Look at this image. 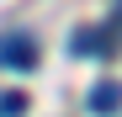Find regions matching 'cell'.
<instances>
[{
	"label": "cell",
	"instance_id": "cell-4",
	"mask_svg": "<svg viewBox=\"0 0 122 117\" xmlns=\"http://www.w3.org/2000/svg\"><path fill=\"white\" fill-rule=\"evenodd\" d=\"M21 112H27V96H21V90L0 96V117H21Z\"/></svg>",
	"mask_w": 122,
	"mask_h": 117
},
{
	"label": "cell",
	"instance_id": "cell-1",
	"mask_svg": "<svg viewBox=\"0 0 122 117\" xmlns=\"http://www.w3.org/2000/svg\"><path fill=\"white\" fill-rule=\"evenodd\" d=\"M37 43L27 32H16V37H0V69H16V74H27V69H37Z\"/></svg>",
	"mask_w": 122,
	"mask_h": 117
},
{
	"label": "cell",
	"instance_id": "cell-2",
	"mask_svg": "<svg viewBox=\"0 0 122 117\" xmlns=\"http://www.w3.org/2000/svg\"><path fill=\"white\" fill-rule=\"evenodd\" d=\"M112 32H117V21H112V27H80L69 43H74V53H96V58H106V53H112Z\"/></svg>",
	"mask_w": 122,
	"mask_h": 117
},
{
	"label": "cell",
	"instance_id": "cell-3",
	"mask_svg": "<svg viewBox=\"0 0 122 117\" xmlns=\"http://www.w3.org/2000/svg\"><path fill=\"white\" fill-rule=\"evenodd\" d=\"M96 117H112V112H122V85L117 80H101V85H90V101H85Z\"/></svg>",
	"mask_w": 122,
	"mask_h": 117
}]
</instances>
